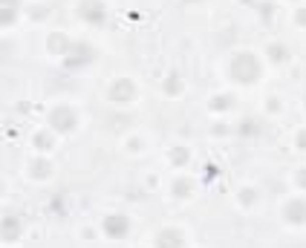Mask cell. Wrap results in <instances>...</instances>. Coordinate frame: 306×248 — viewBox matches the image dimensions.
Listing matches in <instances>:
<instances>
[{
	"label": "cell",
	"instance_id": "cell-1",
	"mask_svg": "<svg viewBox=\"0 0 306 248\" xmlns=\"http://www.w3.org/2000/svg\"><path fill=\"white\" fill-rule=\"evenodd\" d=\"M231 75H234V81H240V84H251L260 75L257 58H254L251 52H237L234 61H231Z\"/></svg>",
	"mask_w": 306,
	"mask_h": 248
},
{
	"label": "cell",
	"instance_id": "cell-2",
	"mask_svg": "<svg viewBox=\"0 0 306 248\" xmlns=\"http://www.w3.org/2000/svg\"><path fill=\"white\" fill-rule=\"evenodd\" d=\"M78 15H81L87 24H93V26H101L104 24V18H107L104 3H101V0H81V3H78Z\"/></svg>",
	"mask_w": 306,
	"mask_h": 248
},
{
	"label": "cell",
	"instance_id": "cell-3",
	"mask_svg": "<svg viewBox=\"0 0 306 248\" xmlns=\"http://www.w3.org/2000/svg\"><path fill=\"white\" fill-rule=\"evenodd\" d=\"M49 124L58 133H70V130H75V124H78V116L72 113L70 107H55L52 116H49Z\"/></svg>",
	"mask_w": 306,
	"mask_h": 248
},
{
	"label": "cell",
	"instance_id": "cell-4",
	"mask_svg": "<svg viewBox=\"0 0 306 248\" xmlns=\"http://www.w3.org/2000/svg\"><path fill=\"white\" fill-rule=\"evenodd\" d=\"M136 98V87L130 78H118L113 87H110V101H116V104H130Z\"/></svg>",
	"mask_w": 306,
	"mask_h": 248
},
{
	"label": "cell",
	"instance_id": "cell-5",
	"mask_svg": "<svg viewBox=\"0 0 306 248\" xmlns=\"http://www.w3.org/2000/svg\"><path fill=\"white\" fill-rule=\"evenodd\" d=\"M283 216L294 225H303L306 222V202L303 199H292L286 208H283Z\"/></svg>",
	"mask_w": 306,
	"mask_h": 248
},
{
	"label": "cell",
	"instance_id": "cell-6",
	"mask_svg": "<svg viewBox=\"0 0 306 248\" xmlns=\"http://www.w3.org/2000/svg\"><path fill=\"white\" fill-rule=\"evenodd\" d=\"M127 219L121 216V213H113V216H107L104 219V234L107 236H124L127 234Z\"/></svg>",
	"mask_w": 306,
	"mask_h": 248
},
{
	"label": "cell",
	"instance_id": "cell-7",
	"mask_svg": "<svg viewBox=\"0 0 306 248\" xmlns=\"http://www.w3.org/2000/svg\"><path fill=\"white\" fill-rule=\"evenodd\" d=\"M159 248H182V234L174 231V228L159 231Z\"/></svg>",
	"mask_w": 306,
	"mask_h": 248
},
{
	"label": "cell",
	"instance_id": "cell-8",
	"mask_svg": "<svg viewBox=\"0 0 306 248\" xmlns=\"http://www.w3.org/2000/svg\"><path fill=\"white\" fill-rule=\"evenodd\" d=\"M18 234H21V222H18V216H6V219H3V239H6V242H15Z\"/></svg>",
	"mask_w": 306,
	"mask_h": 248
},
{
	"label": "cell",
	"instance_id": "cell-9",
	"mask_svg": "<svg viewBox=\"0 0 306 248\" xmlns=\"http://www.w3.org/2000/svg\"><path fill=\"white\" fill-rule=\"evenodd\" d=\"M18 12V0H3V26H9Z\"/></svg>",
	"mask_w": 306,
	"mask_h": 248
},
{
	"label": "cell",
	"instance_id": "cell-10",
	"mask_svg": "<svg viewBox=\"0 0 306 248\" xmlns=\"http://www.w3.org/2000/svg\"><path fill=\"white\" fill-rule=\"evenodd\" d=\"M49 49H52L55 55H64V52H67V38L55 32V35L49 38Z\"/></svg>",
	"mask_w": 306,
	"mask_h": 248
},
{
	"label": "cell",
	"instance_id": "cell-11",
	"mask_svg": "<svg viewBox=\"0 0 306 248\" xmlns=\"http://www.w3.org/2000/svg\"><path fill=\"white\" fill-rule=\"evenodd\" d=\"M269 58L274 61V64H280V61L289 58V52H286V47H280V44H271L269 47Z\"/></svg>",
	"mask_w": 306,
	"mask_h": 248
},
{
	"label": "cell",
	"instance_id": "cell-12",
	"mask_svg": "<svg viewBox=\"0 0 306 248\" xmlns=\"http://www.w3.org/2000/svg\"><path fill=\"white\" fill-rule=\"evenodd\" d=\"M29 173L38 176V179H44L49 173V165H47V162H32V165H29Z\"/></svg>",
	"mask_w": 306,
	"mask_h": 248
},
{
	"label": "cell",
	"instance_id": "cell-13",
	"mask_svg": "<svg viewBox=\"0 0 306 248\" xmlns=\"http://www.w3.org/2000/svg\"><path fill=\"white\" fill-rule=\"evenodd\" d=\"M179 90H182V84H179V75H171V78L165 81V93H174V95H177Z\"/></svg>",
	"mask_w": 306,
	"mask_h": 248
},
{
	"label": "cell",
	"instance_id": "cell-14",
	"mask_svg": "<svg viewBox=\"0 0 306 248\" xmlns=\"http://www.w3.org/2000/svg\"><path fill=\"white\" fill-rule=\"evenodd\" d=\"M211 107L214 110H225V107H231V98H228V95H220V98H214L211 101Z\"/></svg>",
	"mask_w": 306,
	"mask_h": 248
},
{
	"label": "cell",
	"instance_id": "cell-15",
	"mask_svg": "<svg viewBox=\"0 0 306 248\" xmlns=\"http://www.w3.org/2000/svg\"><path fill=\"white\" fill-rule=\"evenodd\" d=\"M188 190H191L188 182H177V185H174V193H177V196H188Z\"/></svg>",
	"mask_w": 306,
	"mask_h": 248
},
{
	"label": "cell",
	"instance_id": "cell-16",
	"mask_svg": "<svg viewBox=\"0 0 306 248\" xmlns=\"http://www.w3.org/2000/svg\"><path fill=\"white\" fill-rule=\"evenodd\" d=\"M171 159H174V162H177V165H182V162H185V159H188V153H185V150H174V156H171Z\"/></svg>",
	"mask_w": 306,
	"mask_h": 248
},
{
	"label": "cell",
	"instance_id": "cell-17",
	"mask_svg": "<svg viewBox=\"0 0 306 248\" xmlns=\"http://www.w3.org/2000/svg\"><path fill=\"white\" fill-rule=\"evenodd\" d=\"M297 147H300V150H306V130L297 133Z\"/></svg>",
	"mask_w": 306,
	"mask_h": 248
},
{
	"label": "cell",
	"instance_id": "cell-18",
	"mask_svg": "<svg viewBox=\"0 0 306 248\" xmlns=\"http://www.w3.org/2000/svg\"><path fill=\"white\" fill-rule=\"evenodd\" d=\"M297 182H300V188H306V167L300 170V176H297Z\"/></svg>",
	"mask_w": 306,
	"mask_h": 248
},
{
	"label": "cell",
	"instance_id": "cell-19",
	"mask_svg": "<svg viewBox=\"0 0 306 248\" xmlns=\"http://www.w3.org/2000/svg\"><path fill=\"white\" fill-rule=\"evenodd\" d=\"M297 24H306V9L303 12H297Z\"/></svg>",
	"mask_w": 306,
	"mask_h": 248
}]
</instances>
